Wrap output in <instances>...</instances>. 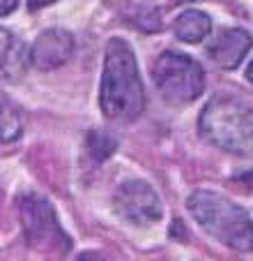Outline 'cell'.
<instances>
[{"label": "cell", "mask_w": 253, "mask_h": 261, "mask_svg": "<svg viewBox=\"0 0 253 261\" xmlns=\"http://www.w3.org/2000/svg\"><path fill=\"white\" fill-rule=\"evenodd\" d=\"M99 107L104 118L120 125L134 123L145 111V86L136 54L122 37H111L104 51Z\"/></svg>", "instance_id": "cell-1"}, {"label": "cell", "mask_w": 253, "mask_h": 261, "mask_svg": "<svg viewBox=\"0 0 253 261\" xmlns=\"http://www.w3.org/2000/svg\"><path fill=\"white\" fill-rule=\"evenodd\" d=\"M198 132L224 153L253 155V104L235 95H216L200 111Z\"/></svg>", "instance_id": "cell-2"}, {"label": "cell", "mask_w": 253, "mask_h": 261, "mask_svg": "<svg viewBox=\"0 0 253 261\" xmlns=\"http://www.w3.org/2000/svg\"><path fill=\"white\" fill-rule=\"evenodd\" d=\"M191 217L200 227L237 252H253V222L248 213L228 197L212 190H196L186 201Z\"/></svg>", "instance_id": "cell-3"}, {"label": "cell", "mask_w": 253, "mask_h": 261, "mask_svg": "<svg viewBox=\"0 0 253 261\" xmlns=\"http://www.w3.org/2000/svg\"><path fill=\"white\" fill-rule=\"evenodd\" d=\"M152 81L168 104L186 107L203 95L205 69L191 56L168 49L156 56L152 65Z\"/></svg>", "instance_id": "cell-4"}, {"label": "cell", "mask_w": 253, "mask_h": 261, "mask_svg": "<svg viewBox=\"0 0 253 261\" xmlns=\"http://www.w3.org/2000/svg\"><path fill=\"white\" fill-rule=\"evenodd\" d=\"M21 224H23L25 241L30 247L42 254L65 256L72 250V238L62 229L53 206L39 194H25L19 201Z\"/></svg>", "instance_id": "cell-5"}, {"label": "cell", "mask_w": 253, "mask_h": 261, "mask_svg": "<svg viewBox=\"0 0 253 261\" xmlns=\"http://www.w3.org/2000/svg\"><path fill=\"white\" fill-rule=\"evenodd\" d=\"M113 211L120 220L134 227H150L164 217L161 199L150 182L141 178H132L117 185L113 194Z\"/></svg>", "instance_id": "cell-6"}, {"label": "cell", "mask_w": 253, "mask_h": 261, "mask_svg": "<svg viewBox=\"0 0 253 261\" xmlns=\"http://www.w3.org/2000/svg\"><path fill=\"white\" fill-rule=\"evenodd\" d=\"M74 54V35L65 28H49L39 35L30 46L28 60L33 67L42 72L58 69L72 58Z\"/></svg>", "instance_id": "cell-7"}, {"label": "cell", "mask_w": 253, "mask_h": 261, "mask_svg": "<svg viewBox=\"0 0 253 261\" xmlns=\"http://www.w3.org/2000/svg\"><path fill=\"white\" fill-rule=\"evenodd\" d=\"M253 46V37L242 28H226L205 46L209 60L221 69H235L242 65Z\"/></svg>", "instance_id": "cell-8"}, {"label": "cell", "mask_w": 253, "mask_h": 261, "mask_svg": "<svg viewBox=\"0 0 253 261\" xmlns=\"http://www.w3.org/2000/svg\"><path fill=\"white\" fill-rule=\"evenodd\" d=\"M175 37L184 44H198L212 33V19L203 10H184L175 19Z\"/></svg>", "instance_id": "cell-9"}, {"label": "cell", "mask_w": 253, "mask_h": 261, "mask_svg": "<svg viewBox=\"0 0 253 261\" xmlns=\"http://www.w3.org/2000/svg\"><path fill=\"white\" fill-rule=\"evenodd\" d=\"M23 132V116L19 107L0 90V143L16 141Z\"/></svg>", "instance_id": "cell-10"}, {"label": "cell", "mask_w": 253, "mask_h": 261, "mask_svg": "<svg viewBox=\"0 0 253 261\" xmlns=\"http://www.w3.org/2000/svg\"><path fill=\"white\" fill-rule=\"evenodd\" d=\"M85 150H88V155L94 162L102 164L104 160H108L117 150V141L108 132L92 129V132H88V137H85Z\"/></svg>", "instance_id": "cell-11"}, {"label": "cell", "mask_w": 253, "mask_h": 261, "mask_svg": "<svg viewBox=\"0 0 253 261\" xmlns=\"http://www.w3.org/2000/svg\"><path fill=\"white\" fill-rule=\"evenodd\" d=\"M14 40H16L14 35L0 25V65H5L10 60L12 51H14Z\"/></svg>", "instance_id": "cell-12"}, {"label": "cell", "mask_w": 253, "mask_h": 261, "mask_svg": "<svg viewBox=\"0 0 253 261\" xmlns=\"http://www.w3.org/2000/svg\"><path fill=\"white\" fill-rule=\"evenodd\" d=\"M233 182H237L239 188H244L246 192H253V171L239 173V176H235V178H233Z\"/></svg>", "instance_id": "cell-13"}, {"label": "cell", "mask_w": 253, "mask_h": 261, "mask_svg": "<svg viewBox=\"0 0 253 261\" xmlns=\"http://www.w3.org/2000/svg\"><path fill=\"white\" fill-rule=\"evenodd\" d=\"M19 7V0H0V16H7Z\"/></svg>", "instance_id": "cell-14"}, {"label": "cell", "mask_w": 253, "mask_h": 261, "mask_svg": "<svg viewBox=\"0 0 253 261\" xmlns=\"http://www.w3.org/2000/svg\"><path fill=\"white\" fill-rule=\"evenodd\" d=\"M76 261H108L102 252H81L76 256Z\"/></svg>", "instance_id": "cell-15"}, {"label": "cell", "mask_w": 253, "mask_h": 261, "mask_svg": "<svg viewBox=\"0 0 253 261\" xmlns=\"http://www.w3.org/2000/svg\"><path fill=\"white\" fill-rule=\"evenodd\" d=\"M53 3H58V0H28V7H30V12H37V10H44V7L53 5Z\"/></svg>", "instance_id": "cell-16"}, {"label": "cell", "mask_w": 253, "mask_h": 261, "mask_svg": "<svg viewBox=\"0 0 253 261\" xmlns=\"http://www.w3.org/2000/svg\"><path fill=\"white\" fill-rule=\"evenodd\" d=\"M246 79L253 84V60H251V63H248V67H246Z\"/></svg>", "instance_id": "cell-17"}]
</instances>
